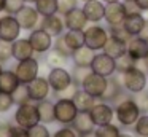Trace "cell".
Instances as JSON below:
<instances>
[{
  "label": "cell",
  "mask_w": 148,
  "mask_h": 137,
  "mask_svg": "<svg viewBox=\"0 0 148 137\" xmlns=\"http://www.w3.org/2000/svg\"><path fill=\"white\" fill-rule=\"evenodd\" d=\"M115 107V116L118 120V123L124 127H131L137 123L138 116H140V110H138L137 104L134 102L132 97H124L121 102H118Z\"/></svg>",
  "instance_id": "6da1fadb"
},
{
  "label": "cell",
  "mask_w": 148,
  "mask_h": 137,
  "mask_svg": "<svg viewBox=\"0 0 148 137\" xmlns=\"http://www.w3.org/2000/svg\"><path fill=\"white\" fill-rule=\"evenodd\" d=\"M83 32H84V45L91 50H94L96 53L103 50V46H105L107 40L110 37L108 29L100 24H89Z\"/></svg>",
  "instance_id": "7a4b0ae2"
},
{
  "label": "cell",
  "mask_w": 148,
  "mask_h": 137,
  "mask_svg": "<svg viewBox=\"0 0 148 137\" xmlns=\"http://www.w3.org/2000/svg\"><path fill=\"white\" fill-rule=\"evenodd\" d=\"M14 123L21 127L30 129L32 126L40 123V115L35 102H27V104L18 105L14 112Z\"/></svg>",
  "instance_id": "3957f363"
},
{
  "label": "cell",
  "mask_w": 148,
  "mask_h": 137,
  "mask_svg": "<svg viewBox=\"0 0 148 137\" xmlns=\"http://www.w3.org/2000/svg\"><path fill=\"white\" fill-rule=\"evenodd\" d=\"M78 115V108L72 99H58L54 102L56 121L62 126H70Z\"/></svg>",
  "instance_id": "277c9868"
},
{
  "label": "cell",
  "mask_w": 148,
  "mask_h": 137,
  "mask_svg": "<svg viewBox=\"0 0 148 137\" xmlns=\"http://www.w3.org/2000/svg\"><path fill=\"white\" fill-rule=\"evenodd\" d=\"M121 83L126 91L132 92V94L140 92L147 88V73L143 70L134 67V69L121 73Z\"/></svg>",
  "instance_id": "5b68a950"
},
{
  "label": "cell",
  "mask_w": 148,
  "mask_h": 137,
  "mask_svg": "<svg viewBox=\"0 0 148 137\" xmlns=\"http://www.w3.org/2000/svg\"><path fill=\"white\" fill-rule=\"evenodd\" d=\"M21 25L18 22L16 16L13 14H3L0 16V41H8L13 43L21 35Z\"/></svg>",
  "instance_id": "8992f818"
},
{
  "label": "cell",
  "mask_w": 148,
  "mask_h": 137,
  "mask_svg": "<svg viewBox=\"0 0 148 137\" xmlns=\"http://www.w3.org/2000/svg\"><path fill=\"white\" fill-rule=\"evenodd\" d=\"M38 69H40V64H38V59L35 57H29V59H24V61H19L14 67V73H16L19 83L23 85H27L30 83L32 80H35L38 76Z\"/></svg>",
  "instance_id": "52a82bcc"
},
{
  "label": "cell",
  "mask_w": 148,
  "mask_h": 137,
  "mask_svg": "<svg viewBox=\"0 0 148 137\" xmlns=\"http://www.w3.org/2000/svg\"><path fill=\"white\" fill-rule=\"evenodd\" d=\"M124 97H127V96L124 94V86H123V83H121V75L119 76L112 75L108 78V81H107L105 92L102 94L100 101L108 102V104H112V105H116Z\"/></svg>",
  "instance_id": "ba28073f"
},
{
  "label": "cell",
  "mask_w": 148,
  "mask_h": 137,
  "mask_svg": "<svg viewBox=\"0 0 148 137\" xmlns=\"http://www.w3.org/2000/svg\"><path fill=\"white\" fill-rule=\"evenodd\" d=\"M91 70L97 75H102L105 78H110L112 75L116 73V59L110 57L108 54H105L103 51L100 53H96L92 59V64H91Z\"/></svg>",
  "instance_id": "9c48e42d"
},
{
  "label": "cell",
  "mask_w": 148,
  "mask_h": 137,
  "mask_svg": "<svg viewBox=\"0 0 148 137\" xmlns=\"http://www.w3.org/2000/svg\"><path fill=\"white\" fill-rule=\"evenodd\" d=\"M46 78H48V83L51 86V91H54V92L64 91L67 86H70L73 83L72 73L65 67H54V69H51Z\"/></svg>",
  "instance_id": "30bf717a"
},
{
  "label": "cell",
  "mask_w": 148,
  "mask_h": 137,
  "mask_svg": "<svg viewBox=\"0 0 148 137\" xmlns=\"http://www.w3.org/2000/svg\"><path fill=\"white\" fill-rule=\"evenodd\" d=\"M27 38H29L34 51L38 53V54L48 53V51L53 48V43H54V38H53L48 32L43 30L42 27H35L34 30H30V34H29Z\"/></svg>",
  "instance_id": "8fae6325"
},
{
  "label": "cell",
  "mask_w": 148,
  "mask_h": 137,
  "mask_svg": "<svg viewBox=\"0 0 148 137\" xmlns=\"http://www.w3.org/2000/svg\"><path fill=\"white\" fill-rule=\"evenodd\" d=\"M89 115L92 118L94 124L97 126H103V124H108L113 121V116H115V108H113L112 104L108 102H96L94 107L89 110Z\"/></svg>",
  "instance_id": "7c38bea8"
},
{
  "label": "cell",
  "mask_w": 148,
  "mask_h": 137,
  "mask_svg": "<svg viewBox=\"0 0 148 137\" xmlns=\"http://www.w3.org/2000/svg\"><path fill=\"white\" fill-rule=\"evenodd\" d=\"M107 81H108V78H105V76H102V75H97V73L91 72L89 75L84 78V81L81 83L80 88L83 89V91H86L88 94H91L92 97L100 99V97H102V94L105 92Z\"/></svg>",
  "instance_id": "4fadbf2b"
},
{
  "label": "cell",
  "mask_w": 148,
  "mask_h": 137,
  "mask_svg": "<svg viewBox=\"0 0 148 137\" xmlns=\"http://www.w3.org/2000/svg\"><path fill=\"white\" fill-rule=\"evenodd\" d=\"M16 19L18 22H19L21 29L23 30H34L35 27H38L40 24V19H42V16L38 14V11L35 10V6L32 5H24V8L21 10L19 13H16Z\"/></svg>",
  "instance_id": "5bb4252c"
},
{
  "label": "cell",
  "mask_w": 148,
  "mask_h": 137,
  "mask_svg": "<svg viewBox=\"0 0 148 137\" xmlns=\"http://www.w3.org/2000/svg\"><path fill=\"white\" fill-rule=\"evenodd\" d=\"M27 89H29V96L32 102H42L45 99H48L49 92H51V86L48 83V78L45 76H37L35 80H32L30 83H27Z\"/></svg>",
  "instance_id": "9a60e30c"
},
{
  "label": "cell",
  "mask_w": 148,
  "mask_h": 137,
  "mask_svg": "<svg viewBox=\"0 0 148 137\" xmlns=\"http://www.w3.org/2000/svg\"><path fill=\"white\" fill-rule=\"evenodd\" d=\"M64 24L65 30H84L89 25V21H88L83 8L77 6L72 11H69L67 14H64Z\"/></svg>",
  "instance_id": "2e32d148"
},
{
  "label": "cell",
  "mask_w": 148,
  "mask_h": 137,
  "mask_svg": "<svg viewBox=\"0 0 148 137\" xmlns=\"http://www.w3.org/2000/svg\"><path fill=\"white\" fill-rule=\"evenodd\" d=\"M38 27H42L45 32H48L53 38H58L64 34L65 30V24H64V16L53 14V16H45V18L40 19Z\"/></svg>",
  "instance_id": "e0dca14e"
},
{
  "label": "cell",
  "mask_w": 148,
  "mask_h": 137,
  "mask_svg": "<svg viewBox=\"0 0 148 137\" xmlns=\"http://www.w3.org/2000/svg\"><path fill=\"white\" fill-rule=\"evenodd\" d=\"M124 18H126V8H124L123 0L121 2H115V3H105V16H103V21L107 22L108 27L123 24Z\"/></svg>",
  "instance_id": "ac0fdd59"
},
{
  "label": "cell",
  "mask_w": 148,
  "mask_h": 137,
  "mask_svg": "<svg viewBox=\"0 0 148 137\" xmlns=\"http://www.w3.org/2000/svg\"><path fill=\"white\" fill-rule=\"evenodd\" d=\"M81 8H83L89 24H99L100 21H103V16H105V3L102 0H88V2L83 3Z\"/></svg>",
  "instance_id": "d6986e66"
},
{
  "label": "cell",
  "mask_w": 148,
  "mask_h": 137,
  "mask_svg": "<svg viewBox=\"0 0 148 137\" xmlns=\"http://www.w3.org/2000/svg\"><path fill=\"white\" fill-rule=\"evenodd\" d=\"M127 54L134 61L147 59V56H148V40L142 38L140 35L131 37V40L127 41Z\"/></svg>",
  "instance_id": "ffe728a7"
},
{
  "label": "cell",
  "mask_w": 148,
  "mask_h": 137,
  "mask_svg": "<svg viewBox=\"0 0 148 137\" xmlns=\"http://www.w3.org/2000/svg\"><path fill=\"white\" fill-rule=\"evenodd\" d=\"M11 53H13V59L16 62L24 59H29V57H34L35 51H34L32 45H30L29 38H18L11 43Z\"/></svg>",
  "instance_id": "44dd1931"
},
{
  "label": "cell",
  "mask_w": 148,
  "mask_h": 137,
  "mask_svg": "<svg viewBox=\"0 0 148 137\" xmlns=\"http://www.w3.org/2000/svg\"><path fill=\"white\" fill-rule=\"evenodd\" d=\"M145 19H147V16H145L143 13H132V14H126L124 21H123V25H124V29L132 35V37H135V35H138L142 32V29H143Z\"/></svg>",
  "instance_id": "7402d4cb"
},
{
  "label": "cell",
  "mask_w": 148,
  "mask_h": 137,
  "mask_svg": "<svg viewBox=\"0 0 148 137\" xmlns=\"http://www.w3.org/2000/svg\"><path fill=\"white\" fill-rule=\"evenodd\" d=\"M102 51L105 54H108L110 57H113V59H118L123 54L127 53V43L119 40V38H116V37H113V35H110Z\"/></svg>",
  "instance_id": "603a6c76"
},
{
  "label": "cell",
  "mask_w": 148,
  "mask_h": 137,
  "mask_svg": "<svg viewBox=\"0 0 148 137\" xmlns=\"http://www.w3.org/2000/svg\"><path fill=\"white\" fill-rule=\"evenodd\" d=\"M96 56V51L88 48L86 45H83L81 48L75 50L72 53L70 59L73 61V65H78V67H91L92 64V59Z\"/></svg>",
  "instance_id": "cb8c5ba5"
},
{
  "label": "cell",
  "mask_w": 148,
  "mask_h": 137,
  "mask_svg": "<svg viewBox=\"0 0 148 137\" xmlns=\"http://www.w3.org/2000/svg\"><path fill=\"white\" fill-rule=\"evenodd\" d=\"M70 126L78 132V136L86 134V132H91V131L96 129V124H94L89 112H78L77 118L73 120V123H72Z\"/></svg>",
  "instance_id": "d4e9b609"
},
{
  "label": "cell",
  "mask_w": 148,
  "mask_h": 137,
  "mask_svg": "<svg viewBox=\"0 0 148 137\" xmlns=\"http://www.w3.org/2000/svg\"><path fill=\"white\" fill-rule=\"evenodd\" d=\"M19 85L21 83L18 80L14 70H3V72L0 73V91L2 92L11 94Z\"/></svg>",
  "instance_id": "484cf974"
},
{
  "label": "cell",
  "mask_w": 148,
  "mask_h": 137,
  "mask_svg": "<svg viewBox=\"0 0 148 137\" xmlns=\"http://www.w3.org/2000/svg\"><path fill=\"white\" fill-rule=\"evenodd\" d=\"M37 108H38V115H40V123L51 124L56 121L54 102H51L49 99H45V101H42V102H37Z\"/></svg>",
  "instance_id": "4316f807"
},
{
  "label": "cell",
  "mask_w": 148,
  "mask_h": 137,
  "mask_svg": "<svg viewBox=\"0 0 148 137\" xmlns=\"http://www.w3.org/2000/svg\"><path fill=\"white\" fill-rule=\"evenodd\" d=\"M72 101L75 102L78 112H89L91 108L94 107V104H96V97H92L91 94H88V92L83 91L81 88L77 91V94L73 96Z\"/></svg>",
  "instance_id": "83f0119b"
},
{
  "label": "cell",
  "mask_w": 148,
  "mask_h": 137,
  "mask_svg": "<svg viewBox=\"0 0 148 137\" xmlns=\"http://www.w3.org/2000/svg\"><path fill=\"white\" fill-rule=\"evenodd\" d=\"M62 37H64L67 46L72 51L78 50V48H81L84 45V32L83 30H65L62 34Z\"/></svg>",
  "instance_id": "f1b7e54d"
},
{
  "label": "cell",
  "mask_w": 148,
  "mask_h": 137,
  "mask_svg": "<svg viewBox=\"0 0 148 137\" xmlns=\"http://www.w3.org/2000/svg\"><path fill=\"white\" fill-rule=\"evenodd\" d=\"M35 10L38 11V14L42 18L45 16H53V14H58L59 8H58V0H37L34 3Z\"/></svg>",
  "instance_id": "f546056e"
},
{
  "label": "cell",
  "mask_w": 148,
  "mask_h": 137,
  "mask_svg": "<svg viewBox=\"0 0 148 137\" xmlns=\"http://www.w3.org/2000/svg\"><path fill=\"white\" fill-rule=\"evenodd\" d=\"M69 59H70V57H67L65 54H62L61 51L54 50V48H51V50L48 51V54H46V64H48L51 69H54V67H65V64L69 62Z\"/></svg>",
  "instance_id": "4dcf8cb0"
},
{
  "label": "cell",
  "mask_w": 148,
  "mask_h": 137,
  "mask_svg": "<svg viewBox=\"0 0 148 137\" xmlns=\"http://www.w3.org/2000/svg\"><path fill=\"white\" fill-rule=\"evenodd\" d=\"M11 97H13L14 105H23V104H27V102H32L30 101V96H29L27 85H23V83L11 92Z\"/></svg>",
  "instance_id": "1f68e13d"
},
{
  "label": "cell",
  "mask_w": 148,
  "mask_h": 137,
  "mask_svg": "<svg viewBox=\"0 0 148 137\" xmlns=\"http://www.w3.org/2000/svg\"><path fill=\"white\" fill-rule=\"evenodd\" d=\"M119 134H121L119 127L113 123L103 124V126H97V129H96L97 137H119Z\"/></svg>",
  "instance_id": "d6a6232c"
},
{
  "label": "cell",
  "mask_w": 148,
  "mask_h": 137,
  "mask_svg": "<svg viewBox=\"0 0 148 137\" xmlns=\"http://www.w3.org/2000/svg\"><path fill=\"white\" fill-rule=\"evenodd\" d=\"M134 67H135V61L127 53L116 59V73H119V75L127 72V70H131V69H134Z\"/></svg>",
  "instance_id": "836d02e7"
},
{
  "label": "cell",
  "mask_w": 148,
  "mask_h": 137,
  "mask_svg": "<svg viewBox=\"0 0 148 137\" xmlns=\"http://www.w3.org/2000/svg\"><path fill=\"white\" fill-rule=\"evenodd\" d=\"M134 132L137 137H148V113H142L134 124Z\"/></svg>",
  "instance_id": "e575fe53"
},
{
  "label": "cell",
  "mask_w": 148,
  "mask_h": 137,
  "mask_svg": "<svg viewBox=\"0 0 148 137\" xmlns=\"http://www.w3.org/2000/svg\"><path fill=\"white\" fill-rule=\"evenodd\" d=\"M132 99H134V102L137 104L140 113H148V91L147 89L132 94Z\"/></svg>",
  "instance_id": "d590c367"
},
{
  "label": "cell",
  "mask_w": 148,
  "mask_h": 137,
  "mask_svg": "<svg viewBox=\"0 0 148 137\" xmlns=\"http://www.w3.org/2000/svg\"><path fill=\"white\" fill-rule=\"evenodd\" d=\"M91 72H92L91 67H78V65H75L73 70L70 72L72 73V80H73V83H77L78 86H81V83L84 81V78H86Z\"/></svg>",
  "instance_id": "8d00e7d4"
},
{
  "label": "cell",
  "mask_w": 148,
  "mask_h": 137,
  "mask_svg": "<svg viewBox=\"0 0 148 137\" xmlns=\"http://www.w3.org/2000/svg\"><path fill=\"white\" fill-rule=\"evenodd\" d=\"M26 2L24 0H5V14H16L24 8Z\"/></svg>",
  "instance_id": "74e56055"
},
{
  "label": "cell",
  "mask_w": 148,
  "mask_h": 137,
  "mask_svg": "<svg viewBox=\"0 0 148 137\" xmlns=\"http://www.w3.org/2000/svg\"><path fill=\"white\" fill-rule=\"evenodd\" d=\"M108 32H110V35H113V37L119 38V40H123V41H126V43H127V41L131 40V37H132V35L124 29V25H123V24L108 27Z\"/></svg>",
  "instance_id": "f35d334b"
},
{
  "label": "cell",
  "mask_w": 148,
  "mask_h": 137,
  "mask_svg": "<svg viewBox=\"0 0 148 137\" xmlns=\"http://www.w3.org/2000/svg\"><path fill=\"white\" fill-rule=\"evenodd\" d=\"M27 132H29V137H51L49 129L43 123H38L35 126H32L30 129H27Z\"/></svg>",
  "instance_id": "ab89813d"
},
{
  "label": "cell",
  "mask_w": 148,
  "mask_h": 137,
  "mask_svg": "<svg viewBox=\"0 0 148 137\" xmlns=\"http://www.w3.org/2000/svg\"><path fill=\"white\" fill-rule=\"evenodd\" d=\"M78 2H80V0H58L59 14L64 16V14H67L69 11H72L73 8H77Z\"/></svg>",
  "instance_id": "60d3db41"
},
{
  "label": "cell",
  "mask_w": 148,
  "mask_h": 137,
  "mask_svg": "<svg viewBox=\"0 0 148 137\" xmlns=\"http://www.w3.org/2000/svg\"><path fill=\"white\" fill-rule=\"evenodd\" d=\"M13 105H14V102H13L11 94H7V92L0 91V113H7Z\"/></svg>",
  "instance_id": "b9f144b4"
},
{
  "label": "cell",
  "mask_w": 148,
  "mask_h": 137,
  "mask_svg": "<svg viewBox=\"0 0 148 137\" xmlns=\"http://www.w3.org/2000/svg\"><path fill=\"white\" fill-rule=\"evenodd\" d=\"M80 89V86L77 85V83H72L70 86H67V88L64 89V91L61 92H54V96L58 99H73V96L77 94V91Z\"/></svg>",
  "instance_id": "7bdbcfd3"
},
{
  "label": "cell",
  "mask_w": 148,
  "mask_h": 137,
  "mask_svg": "<svg viewBox=\"0 0 148 137\" xmlns=\"http://www.w3.org/2000/svg\"><path fill=\"white\" fill-rule=\"evenodd\" d=\"M53 48H54V50H58V51H61V53L65 54L67 57H70L72 53H73V51L67 46V43H65V40H64V37H62V35H61V37H58V38H54Z\"/></svg>",
  "instance_id": "ee69618b"
},
{
  "label": "cell",
  "mask_w": 148,
  "mask_h": 137,
  "mask_svg": "<svg viewBox=\"0 0 148 137\" xmlns=\"http://www.w3.org/2000/svg\"><path fill=\"white\" fill-rule=\"evenodd\" d=\"M13 57V53H11V43L8 41H0V62L3 64L7 61H10Z\"/></svg>",
  "instance_id": "f6af8a7d"
},
{
  "label": "cell",
  "mask_w": 148,
  "mask_h": 137,
  "mask_svg": "<svg viewBox=\"0 0 148 137\" xmlns=\"http://www.w3.org/2000/svg\"><path fill=\"white\" fill-rule=\"evenodd\" d=\"M51 137H80L78 132L72 126H62L61 129H58Z\"/></svg>",
  "instance_id": "bcb514c9"
},
{
  "label": "cell",
  "mask_w": 148,
  "mask_h": 137,
  "mask_svg": "<svg viewBox=\"0 0 148 137\" xmlns=\"http://www.w3.org/2000/svg\"><path fill=\"white\" fill-rule=\"evenodd\" d=\"M10 137H29L26 127H21L18 124H11L10 126Z\"/></svg>",
  "instance_id": "7dc6e473"
},
{
  "label": "cell",
  "mask_w": 148,
  "mask_h": 137,
  "mask_svg": "<svg viewBox=\"0 0 148 137\" xmlns=\"http://www.w3.org/2000/svg\"><path fill=\"white\" fill-rule=\"evenodd\" d=\"M124 3V8H126V14H132V13H142L140 8L137 6L135 0H123Z\"/></svg>",
  "instance_id": "c3c4849f"
},
{
  "label": "cell",
  "mask_w": 148,
  "mask_h": 137,
  "mask_svg": "<svg viewBox=\"0 0 148 137\" xmlns=\"http://www.w3.org/2000/svg\"><path fill=\"white\" fill-rule=\"evenodd\" d=\"M10 123H0V137H10Z\"/></svg>",
  "instance_id": "681fc988"
},
{
  "label": "cell",
  "mask_w": 148,
  "mask_h": 137,
  "mask_svg": "<svg viewBox=\"0 0 148 137\" xmlns=\"http://www.w3.org/2000/svg\"><path fill=\"white\" fill-rule=\"evenodd\" d=\"M135 3L142 13H148V0H135Z\"/></svg>",
  "instance_id": "f907efd6"
},
{
  "label": "cell",
  "mask_w": 148,
  "mask_h": 137,
  "mask_svg": "<svg viewBox=\"0 0 148 137\" xmlns=\"http://www.w3.org/2000/svg\"><path fill=\"white\" fill-rule=\"evenodd\" d=\"M142 38H145V40H148V16H147V19H145V24H143V29H142V32L140 34Z\"/></svg>",
  "instance_id": "816d5d0a"
},
{
  "label": "cell",
  "mask_w": 148,
  "mask_h": 137,
  "mask_svg": "<svg viewBox=\"0 0 148 137\" xmlns=\"http://www.w3.org/2000/svg\"><path fill=\"white\" fill-rule=\"evenodd\" d=\"M80 137H97V136H96V129H94V131H91V132H86V134H81Z\"/></svg>",
  "instance_id": "f5cc1de1"
},
{
  "label": "cell",
  "mask_w": 148,
  "mask_h": 137,
  "mask_svg": "<svg viewBox=\"0 0 148 137\" xmlns=\"http://www.w3.org/2000/svg\"><path fill=\"white\" fill-rule=\"evenodd\" d=\"M5 11V0H0V13Z\"/></svg>",
  "instance_id": "db71d44e"
},
{
  "label": "cell",
  "mask_w": 148,
  "mask_h": 137,
  "mask_svg": "<svg viewBox=\"0 0 148 137\" xmlns=\"http://www.w3.org/2000/svg\"><path fill=\"white\" fill-rule=\"evenodd\" d=\"M103 3H115V2H121V0H102Z\"/></svg>",
  "instance_id": "11a10c76"
},
{
  "label": "cell",
  "mask_w": 148,
  "mask_h": 137,
  "mask_svg": "<svg viewBox=\"0 0 148 137\" xmlns=\"http://www.w3.org/2000/svg\"><path fill=\"white\" fill-rule=\"evenodd\" d=\"M119 137H134V136H131V134H126V132H121V134H119Z\"/></svg>",
  "instance_id": "9f6ffc18"
},
{
  "label": "cell",
  "mask_w": 148,
  "mask_h": 137,
  "mask_svg": "<svg viewBox=\"0 0 148 137\" xmlns=\"http://www.w3.org/2000/svg\"><path fill=\"white\" fill-rule=\"evenodd\" d=\"M24 2H26V3H27V5H34V3H35V2H37V0H24Z\"/></svg>",
  "instance_id": "6f0895ef"
},
{
  "label": "cell",
  "mask_w": 148,
  "mask_h": 137,
  "mask_svg": "<svg viewBox=\"0 0 148 137\" xmlns=\"http://www.w3.org/2000/svg\"><path fill=\"white\" fill-rule=\"evenodd\" d=\"M3 72V67H2V62H0V73Z\"/></svg>",
  "instance_id": "680465c9"
},
{
  "label": "cell",
  "mask_w": 148,
  "mask_h": 137,
  "mask_svg": "<svg viewBox=\"0 0 148 137\" xmlns=\"http://www.w3.org/2000/svg\"><path fill=\"white\" fill-rule=\"evenodd\" d=\"M80 2H83V3H84V2H88V0H80Z\"/></svg>",
  "instance_id": "91938a15"
},
{
  "label": "cell",
  "mask_w": 148,
  "mask_h": 137,
  "mask_svg": "<svg viewBox=\"0 0 148 137\" xmlns=\"http://www.w3.org/2000/svg\"><path fill=\"white\" fill-rule=\"evenodd\" d=\"M147 62H148V56H147Z\"/></svg>",
  "instance_id": "94428289"
},
{
  "label": "cell",
  "mask_w": 148,
  "mask_h": 137,
  "mask_svg": "<svg viewBox=\"0 0 148 137\" xmlns=\"http://www.w3.org/2000/svg\"><path fill=\"white\" fill-rule=\"evenodd\" d=\"M147 14H148V13H147Z\"/></svg>",
  "instance_id": "6125c7cd"
}]
</instances>
